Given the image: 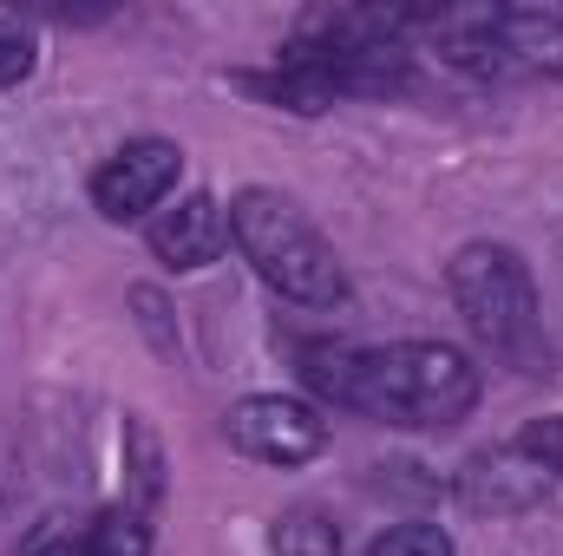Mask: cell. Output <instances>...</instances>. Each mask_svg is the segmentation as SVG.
I'll list each match as a JSON object with an SVG mask.
<instances>
[{
  "label": "cell",
  "mask_w": 563,
  "mask_h": 556,
  "mask_svg": "<svg viewBox=\"0 0 563 556\" xmlns=\"http://www.w3.org/2000/svg\"><path fill=\"white\" fill-rule=\"evenodd\" d=\"M301 380L380 425H407V432H432V425H459L478 407L485 380L478 367L445 347V341H394V347H308L301 354Z\"/></svg>",
  "instance_id": "cell-1"
},
{
  "label": "cell",
  "mask_w": 563,
  "mask_h": 556,
  "mask_svg": "<svg viewBox=\"0 0 563 556\" xmlns=\"http://www.w3.org/2000/svg\"><path fill=\"white\" fill-rule=\"evenodd\" d=\"M445 281H452V301L485 354H498L505 367H525V374L544 367V301L511 243H465Z\"/></svg>",
  "instance_id": "cell-2"
},
{
  "label": "cell",
  "mask_w": 563,
  "mask_h": 556,
  "mask_svg": "<svg viewBox=\"0 0 563 556\" xmlns=\"http://www.w3.org/2000/svg\"><path fill=\"white\" fill-rule=\"evenodd\" d=\"M230 236L276 294L301 301V308H341L347 301V269H341L334 243L282 190H243L230 203Z\"/></svg>",
  "instance_id": "cell-3"
},
{
  "label": "cell",
  "mask_w": 563,
  "mask_h": 556,
  "mask_svg": "<svg viewBox=\"0 0 563 556\" xmlns=\"http://www.w3.org/2000/svg\"><path fill=\"white\" fill-rule=\"evenodd\" d=\"M223 438L256 458V465H308L328 452V419L314 413L308 400H288V393H250L223 413Z\"/></svg>",
  "instance_id": "cell-4"
},
{
  "label": "cell",
  "mask_w": 563,
  "mask_h": 556,
  "mask_svg": "<svg viewBox=\"0 0 563 556\" xmlns=\"http://www.w3.org/2000/svg\"><path fill=\"white\" fill-rule=\"evenodd\" d=\"M177 177H184V151H177V144L170 138H132L92 170L86 190H92V210H99L106 223H139V216H151V210L170 203Z\"/></svg>",
  "instance_id": "cell-5"
},
{
  "label": "cell",
  "mask_w": 563,
  "mask_h": 556,
  "mask_svg": "<svg viewBox=\"0 0 563 556\" xmlns=\"http://www.w3.org/2000/svg\"><path fill=\"white\" fill-rule=\"evenodd\" d=\"M223 249H230V210L210 190H190V197H177L170 210L151 216V256L177 276L210 269Z\"/></svg>",
  "instance_id": "cell-6"
},
{
  "label": "cell",
  "mask_w": 563,
  "mask_h": 556,
  "mask_svg": "<svg viewBox=\"0 0 563 556\" xmlns=\"http://www.w3.org/2000/svg\"><path fill=\"white\" fill-rule=\"evenodd\" d=\"M459 498L472 511H492V518H511V511H531L551 498V471L538 458H525L518 445H492V452H472L465 471H459Z\"/></svg>",
  "instance_id": "cell-7"
},
{
  "label": "cell",
  "mask_w": 563,
  "mask_h": 556,
  "mask_svg": "<svg viewBox=\"0 0 563 556\" xmlns=\"http://www.w3.org/2000/svg\"><path fill=\"white\" fill-rule=\"evenodd\" d=\"M498 46L511 66L563 73V7H498Z\"/></svg>",
  "instance_id": "cell-8"
},
{
  "label": "cell",
  "mask_w": 563,
  "mask_h": 556,
  "mask_svg": "<svg viewBox=\"0 0 563 556\" xmlns=\"http://www.w3.org/2000/svg\"><path fill=\"white\" fill-rule=\"evenodd\" d=\"M269 551L276 556H341V531H334V518H321V511H282L276 531H269Z\"/></svg>",
  "instance_id": "cell-9"
},
{
  "label": "cell",
  "mask_w": 563,
  "mask_h": 556,
  "mask_svg": "<svg viewBox=\"0 0 563 556\" xmlns=\"http://www.w3.org/2000/svg\"><path fill=\"white\" fill-rule=\"evenodd\" d=\"M86 556H151V524L132 504H112L86 524Z\"/></svg>",
  "instance_id": "cell-10"
},
{
  "label": "cell",
  "mask_w": 563,
  "mask_h": 556,
  "mask_svg": "<svg viewBox=\"0 0 563 556\" xmlns=\"http://www.w3.org/2000/svg\"><path fill=\"white\" fill-rule=\"evenodd\" d=\"M367 556H452V537L439 524H394L367 544Z\"/></svg>",
  "instance_id": "cell-11"
},
{
  "label": "cell",
  "mask_w": 563,
  "mask_h": 556,
  "mask_svg": "<svg viewBox=\"0 0 563 556\" xmlns=\"http://www.w3.org/2000/svg\"><path fill=\"white\" fill-rule=\"evenodd\" d=\"M518 452H525V458H538L551 478H563V413L531 419V425L518 432Z\"/></svg>",
  "instance_id": "cell-12"
},
{
  "label": "cell",
  "mask_w": 563,
  "mask_h": 556,
  "mask_svg": "<svg viewBox=\"0 0 563 556\" xmlns=\"http://www.w3.org/2000/svg\"><path fill=\"white\" fill-rule=\"evenodd\" d=\"M20 556H86V531L46 518V524H33V537L20 544Z\"/></svg>",
  "instance_id": "cell-13"
},
{
  "label": "cell",
  "mask_w": 563,
  "mask_h": 556,
  "mask_svg": "<svg viewBox=\"0 0 563 556\" xmlns=\"http://www.w3.org/2000/svg\"><path fill=\"white\" fill-rule=\"evenodd\" d=\"M33 73V40L13 26V20H0V86H13V79H26Z\"/></svg>",
  "instance_id": "cell-14"
}]
</instances>
